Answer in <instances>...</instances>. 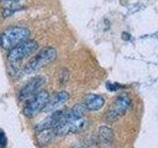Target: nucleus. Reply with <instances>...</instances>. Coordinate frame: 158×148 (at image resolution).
<instances>
[{"label": "nucleus", "instance_id": "9", "mask_svg": "<svg viewBox=\"0 0 158 148\" xmlns=\"http://www.w3.org/2000/svg\"><path fill=\"white\" fill-rule=\"evenodd\" d=\"M69 100V94L66 91H60L56 93L54 95L48 99V102L43 110L44 113H52L58 111V109L62 107L64 104Z\"/></svg>", "mask_w": 158, "mask_h": 148}, {"label": "nucleus", "instance_id": "15", "mask_svg": "<svg viewBox=\"0 0 158 148\" xmlns=\"http://www.w3.org/2000/svg\"><path fill=\"white\" fill-rule=\"evenodd\" d=\"M6 1H20V0H6Z\"/></svg>", "mask_w": 158, "mask_h": 148}, {"label": "nucleus", "instance_id": "14", "mask_svg": "<svg viewBox=\"0 0 158 148\" xmlns=\"http://www.w3.org/2000/svg\"><path fill=\"white\" fill-rule=\"evenodd\" d=\"M120 88V86L118 84H110V83H107V89H109L110 91H116L118 89Z\"/></svg>", "mask_w": 158, "mask_h": 148}, {"label": "nucleus", "instance_id": "1", "mask_svg": "<svg viewBox=\"0 0 158 148\" xmlns=\"http://www.w3.org/2000/svg\"><path fill=\"white\" fill-rule=\"evenodd\" d=\"M87 109L84 104H76L70 110L64 112L60 121L53 128L56 135H67L71 133H78L84 130L87 126V118L85 117Z\"/></svg>", "mask_w": 158, "mask_h": 148}, {"label": "nucleus", "instance_id": "7", "mask_svg": "<svg viewBox=\"0 0 158 148\" xmlns=\"http://www.w3.org/2000/svg\"><path fill=\"white\" fill-rule=\"evenodd\" d=\"M47 82V79L43 75H37L25 84L24 87L20 90L19 97L20 100H25L29 97H33L35 94H37Z\"/></svg>", "mask_w": 158, "mask_h": 148}, {"label": "nucleus", "instance_id": "8", "mask_svg": "<svg viewBox=\"0 0 158 148\" xmlns=\"http://www.w3.org/2000/svg\"><path fill=\"white\" fill-rule=\"evenodd\" d=\"M64 112H65L64 110H58L56 112H52L48 117H47L39 123H37V125L35 126V130H36L37 132H39V131L54 128L57 125V123L60 121L61 117L64 115Z\"/></svg>", "mask_w": 158, "mask_h": 148}, {"label": "nucleus", "instance_id": "6", "mask_svg": "<svg viewBox=\"0 0 158 148\" xmlns=\"http://www.w3.org/2000/svg\"><path fill=\"white\" fill-rule=\"evenodd\" d=\"M39 47L38 43L35 39H27L22 43L18 44L17 47L10 49L8 53V59L11 62H17L22 60L23 58L31 56L37 51Z\"/></svg>", "mask_w": 158, "mask_h": 148}, {"label": "nucleus", "instance_id": "2", "mask_svg": "<svg viewBox=\"0 0 158 148\" xmlns=\"http://www.w3.org/2000/svg\"><path fill=\"white\" fill-rule=\"evenodd\" d=\"M29 37L30 30L28 28L20 26L10 27L0 35V46L10 51L18 44L27 41Z\"/></svg>", "mask_w": 158, "mask_h": 148}, {"label": "nucleus", "instance_id": "10", "mask_svg": "<svg viewBox=\"0 0 158 148\" xmlns=\"http://www.w3.org/2000/svg\"><path fill=\"white\" fill-rule=\"evenodd\" d=\"M84 105H85L87 111L96 112L103 108L105 105V99L101 95H97V94H88V95L84 98Z\"/></svg>", "mask_w": 158, "mask_h": 148}, {"label": "nucleus", "instance_id": "11", "mask_svg": "<svg viewBox=\"0 0 158 148\" xmlns=\"http://www.w3.org/2000/svg\"><path fill=\"white\" fill-rule=\"evenodd\" d=\"M114 140V132L109 126H101L98 130V141L103 145H110Z\"/></svg>", "mask_w": 158, "mask_h": 148}, {"label": "nucleus", "instance_id": "3", "mask_svg": "<svg viewBox=\"0 0 158 148\" xmlns=\"http://www.w3.org/2000/svg\"><path fill=\"white\" fill-rule=\"evenodd\" d=\"M56 56H57V52L56 51V48H53L52 47H44L33 58H31V60L25 66L24 71L27 74L36 72L40 70L41 68L48 65L49 63L56 60Z\"/></svg>", "mask_w": 158, "mask_h": 148}, {"label": "nucleus", "instance_id": "5", "mask_svg": "<svg viewBox=\"0 0 158 148\" xmlns=\"http://www.w3.org/2000/svg\"><path fill=\"white\" fill-rule=\"evenodd\" d=\"M49 94L48 91H40L37 94L30 99L24 106L23 113L27 117L32 118L35 116H37L39 113L43 112V110L46 107V105L48 102Z\"/></svg>", "mask_w": 158, "mask_h": 148}, {"label": "nucleus", "instance_id": "4", "mask_svg": "<svg viewBox=\"0 0 158 148\" xmlns=\"http://www.w3.org/2000/svg\"><path fill=\"white\" fill-rule=\"evenodd\" d=\"M131 104V99L127 94L118 96L105 113V121L107 122H115L118 121L127 112Z\"/></svg>", "mask_w": 158, "mask_h": 148}, {"label": "nucleus", "instance_id": "12", "mask_svg": "<svg viewBox=\"0 0 158 148\" xmlns=\"http://www.w3.org/2000/svg\"><path fill=\"white\" fill-rule=\"evenodd\" d=\"M54 136H56V132H54L53 128H52V130L39 131V132H37V142L39 143L40 146L48 145L53 140Z\"/></svg>", "mask_w": 158, "mask_h": 148}, {"label": "nucleus", "instance_id": "13", "mask_svg": "<svg viewBox=\"0 0 158 148\" xmlns=\"http://www.w3.org/2000/svg\"><path fill=\"white\" fill-rule=\"evenodd\" d=\"M7 145V137L5 135V132L0 128V147L5 148Z\"/></svg>", "mask_w": 158, "mask_h": 148}]
</instances>
